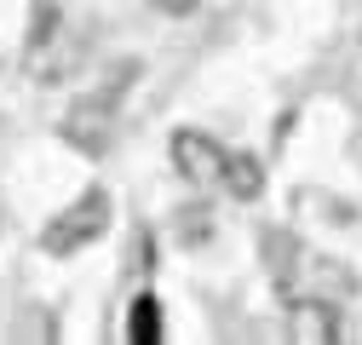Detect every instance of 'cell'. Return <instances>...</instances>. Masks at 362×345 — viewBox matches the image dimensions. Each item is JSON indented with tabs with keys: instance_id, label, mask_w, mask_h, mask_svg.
<instances>
[{
	"instance_id": "5b68a950",
	"label": "cell",
	"mask_w": 362,
	"mask_h": 345,
	"mask_svg": "<svg viewBox=\"0 0 362 345\" xmlns=\"http://www.w3.org/2000/svg\"><path fill=\"white\" fill-rule=\"evenodd\" d=\"M224 190H230L236 201H259L264 196V161L247 156V150H236L230 161H224Z\"/></svg>"
},
{
	"instance_id": "6da1fadb",
	"label": "cell",
	"mask_w": 362,
	"mask_h": 345,
	"mask_svg": "<svg viewBox=\"0 0 362 345\" xmlns=\"http://www.w3.org/2000/svg\"><path fill=\"white\" fill-rule=\"evenodd\" d=\"M110 230V196L104 190H86V196H75L58 219H47V230H40V247L47 253H81L86 242H98Z\"/></svg>"
},
{
	"instance_id": "3957f363",
	"label": "cell",
	"mask_w": 362,
	"mask_h": 345,
	"mask_svg": "<svg viewBox=\"0 0 362 345\" xmlns=\"http://www.w3.org/2000/svg\"><path fill=\"white\" fill-rule=\"evenodd\" d=\"M64 139L86 156H104L110 139H115V93H93V98H81L69 115H64Z\"/></svg>"
},
{
	"instance_id": "277c9868",
	"label": "cell",
	"mask_w": 362,
	"mask_h": 345,
	"mask_svg": "<svg viewBox=\"0 0 362 345\" xmlns=\"http://www.w3.org/2000/svg\"><path fill=\"white\" fill-rule=\"evenodd\" d=\"M288 339H293V345H328V339H339L334 299H322V293L293 299V305H288Z\"/></svg>"
},
{
	"instance_id": "ba28073f",
	"label": "cell",
	"mask_w": 362,
	"mask_h": 345,
	"mask_svg": "<svg viewBox=\"0 0 362 345\" xmlns=\"http://www.w3.org/2000/svg\"><path fill=\"white\" fill-rule=\"evenodd\" d=\"M156 12H167V18H185V12H196V0H150Z\"/></svg>"
},
{
	"instance_id": "8992f818",
	"label": "cell",
	"mask_w": 362,
	"mask_h": 345,
	"mask_svg": "<svg viewBox=\"0 0 362 345\" xmlns=\"http://www.w3.org/2000/svg\"><path fill=\"white\" fill-rule=\"evenodd\" d=\"M127 339H132V345H156V339H161V305H156V293H139V299H132Z\"/></svg>"
},
{
	"instance_id": "52a82bcc",
	"label": "cell",
	"mask_w": 362,
	"mask_h": 345,
	"mask_svg": "<svg viewBox=\"0 0 362 345\" xmlns=\"http://www.w3.org/2000/svg\"><path fill=\"white\" fill-rule=\"evenodd\" d=\"M185 219H190V225H178V230H185L190 242H196V236H207V207H190V213H185Z\"/></svg>"
},
{
	"instance_id": "7a4b0ae2",
	"label": "cell",
	"mask_w": 362,
	"mask_h": 345,
	"mask_svg": "<svg viewBox=\"0 0 362 345\" xmlns=\"http://www.w3.org/2000/svg\"><path fill=\"white\" fill-rule=\"evenodd\" d=\"M224 161H230V150H224L218 139L196 133V127H178V133H173V167L185 172L190 185H202V190L224 185Z\"/></svg>"
}]
</instances>
